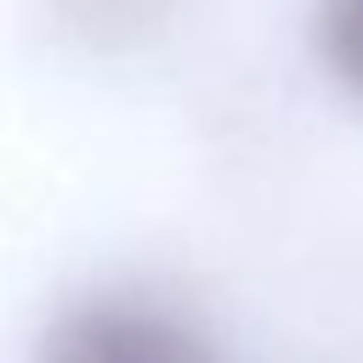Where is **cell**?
Segmentation results:
<instances>
[{
    "mask_svg": "<svg viewBox=\"0 0 363 363\" xmlns=\"http://www.w3.org/2000/svg\"><path fill=\"white\" fill-rule=\"evenodd\" d=\"M312 40H318L323 68L352 96H363V0H318Z\"/></svg>",
    "mask_w": 363,
    "mask_h": 363,
    "instance_id": "cell-2",
    "label": "cell"
},
{
    "mask_svg": "<svg viewBox=\"0 0 363 363\" xmlns=\"http://www.w3.org/2000/svg\"><path fill=\"white\" fill-rule=\"evenodd\" d=\"M40 363H221V352L176 306L130 289H102L74 301L51 323Z\"/></svg>",
    "mask_w": 363,
    "mask_h": 363,
    "instance_id": "cell-1",
    "label": "cell"
}]
</instances>
